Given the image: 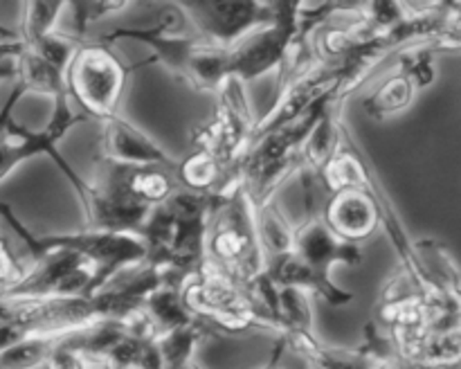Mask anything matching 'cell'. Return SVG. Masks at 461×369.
Segmentation results:
<instances>
[{
	"label": "cell",
	"mask_w": 461,
	"mask_h": 369,
	"mask_svg": "<svg viewBox=\"0 0 461 369\" xmlns=\"http://www.w3.org/2000/svg\"><path fill=\"white\" fill-rule=\"evenodd\" d=\"M214 194L178 189L174 196L149 214L140 230L147 250L144 266L162 277L185 282L207 264V220Z\"/></svg>",
	"instance_id": "cell-1"
},
{
	"label": "cell",
	"mask_w": 461,
	"mask_h": 369,
	"mask_svg": "<svg viewBox=\"0 0 461 369\" xmlns=\"http://www.w3.org/2000/svg\"><path fill=\"white\" fill-rule=\"evenodd\" d=\"M142 310L156 327L158 338L198 324L183 300V282H176V279H162L147 295Z\"/></svg>",
	"instance_id": "cell-14"
},
{
	"label": "cell",
	"mask_w": 461,
	"mask_h": 369,
	"mask_svg": "<svg viewBox=\"0 0 461 369\" xmlns=\"http://www.w3.org/2000/svg\"><path fill=\"white\" fill-rule=\"evenodd\" d=\"M255 225L257 237H259L261 250H264L266 264L277 256L293 252V241H295V228L286 220L284 212L275 205V201L266 205L255 207Z\"/></svg>",
	"instance_id": "cell-16"
},
{
	"label": "cell",
	"mask_w": 461,
	"mask_h": 369,
	"mask_svg": "<svg viewBox=\"0 0 461 369\" xmlns=\"http://www.w3.org/2000/svg\"><path fill=\"white\" fill-rule=\"evenodd\" d=\"M23 94H25V88H23L21 84H16L14 86L12 94L7 97V102H5V106L0 108V183H3L16 166H21L23 162L32 160V158L48 156L50 160L57 165V169H61V174L66 176L68 183L75 187L81 205H86L90 194H93V184H90L84 176H79L72 169L70 162H68L66 158L61 156V151H59V144H61V140L66 138L75 126L90 122V117L86 115L84 111H75L70 102V93H66L54 97V111L48 124L41 130H32L14 120V106H16L18 99H21Z\"/></svg>",
	"instance_id": "cell-2"
},
{
	"label": "cell",
	"mask_w": 461,
	"mask_h": 369,
	"mask_svg": "<svg viewBox=\"0 0 461 369\" xmlns=\"http://www.w3.org/2000/svg\"><path fill=\"white\" fill-rule=\"evenodd\" d=\"M68 9V3H45V0H34V3L23 4V22H21V39L23 45H32L45 36L54 34L59 25V18Z\"/></svg>",
	"instance_id": "cell-18"
},
{
	"label": "cell",
	"mask_w": 461,
	"mask_h": 369,
	"mask_svg": "<svg viewBox=\"0 0 461 369\" xmlns=\"http://www.w3.org/2000/svg\"><path fill=\"white\" fill-rule=\"evenodd\" d=\"M374 369H439V367H430V364H421V363H414V360H408V358H401L399 354L392 356V358L383 360V363H378ZM457 369V367H455Z\"/></svg>",
	"instance_id": "cell-21"
},
{
	"label": "cell",
	"mask_w": 461,
	"mask_h": 369,
	"mask_svg": "<svg viewBox=\"0 0 461 369\" xmlns=\"http://www.w3.org/2000/svg\"><path fill=\"white\" fill-rule=\"evenodd\" d=\"M25 274V266L16 259L12 246L7 243L5 234L0 232V297L9 291L12 286H16L21 282V277Z\"/></svg>",
	"instance_id": "cell-20"
},
{
	"label": "cell",
	"mask_w": 461,
	"mask_h": 369,
	"mask_svg": "<svg viewBox=\"0 0 461 369\" xmlns=\"http://www.w3.org/2000/svg\"><path fill=\"white\" fill-rule=\"evenodd\" d=\"M419 88L412 81V76L405 70L396 68L394 75L387 76L372 94L363 102L365 112H367L372 120H387L392 115H399L405 108H410V104L417 97Z\"/></svg>",
	"instance_id": "cell-15"
},
{
	"label": "cell",
	"mask_w": 461,
	"mask_h": 369,
	"mask_svg": "<svg viewBox=\"0 0 461 369\" xmlns=\"http://www.w3.org/2000/svg\"><path fill=\"white\" fill-rule=\"evenodd\" d=\"M16 58H18V54L0 57V81L16 79Z\"/></svg>",
	"instance_id": "cell-22"
},
{
	"label": "cell",
	"mask_w": 461,
	"mask_h": 369,
	"mask_svg": "<svg viewBox=\"0 0 461 369\" xmlns=\"http://www.w3.org/2000/svg\"><path fill=\"white\" fill-rule=\"evenodd\" d=\"M97 160L126 166H162L178 171V160L171 158L156 140L124 117L115 115L102 122Z\"/></svg>",
	"instance_id": "cell-9"
},
{
	"label": "cell",
	"mask_w": 461,
	"mask_h": 369,
	"mask_svg": "<svg viewBox=\"0 0 461 369\" xmlns=\"http://www.w3.org/2000/svg\"><path fill=\"white\" fill-rule=\"evenodd\" d=\"M183 300L194 318L210 328L228 333L275 331L255 295L210 264L203 266L194 277L185 279Z\"/></svg>",
	"instance_id": "cell-4"
},
{
	"label": "cell",
	"mask_w": 461,
	"mask_h": 369,
	"mask_svg": "<svg viewBox=\"0 0 461 369\" xmlns=\"http://www.w3.org/2000/svg\"><path fill=\"white\" fill-rule=\"evenodd\" d=\"M394 346L401 358L430 367L455 369L461 364V328H450V331L426 328Z\"/></svg>",
	"instance_id": "cell-13"
},
{
	"label": "cell",
	"mask_w": 461,
	"mask_h": 369,
	"mask_svg": "<svg viewBox=\"0 0 461 369\" xmlns=\"http://www.w3.org/2000/svg\"><path fill=\"white\" fill-rule=\"evenodd\" d=\"M131 3H120V0H90V3H68V12L72 14V22H75L77 40L84 39L88 27L97 25L104 18L120 14L129 7Z\"/></svg>",
	"instance_id": "cell-19"
},
{
	"label": "cell",
	"mask_w": 461,
	"mask_h": 369,
	"mask_svg": "<svg viewBox=\"0 0 461 369\" xmlns=\"http://www.w3.org/2000/svg\"><path fill=\"white\" fill-rule=\"evenodd\" d=\"M457 369H461V364H459V367H457Z\"/></svg>",
	"instance_id": "cell-24"
},
{
	"label": "cell",
	"mask_w": 461,
	"mask_h": 369,
	"mask_svg": "<svg viewBox=\"0 0 461 369\" xmlns=\"http://www.w3.org/2000/svg\"><path fill=\"white\" fill-rule=\"evenodd\" d=\"M306 219L304 223L295 228V241H293V252L300 256L304 264L311 268L322 270V273L331 274L336 266H354L363 264V250L356 243L342 241L340 237L331 232L327 223H324L322 214L315 212L313 201L306 196Z\"/></svg>",
	"instance_id": "cell-10"
},
{
	"label": "cell",
	"mask_w": 461,
	"mask_h": 369,
	"mask_svg": "<svg viewBox=\"0 0 461 369\" xmlns=\"http://www.w3.org/2000/svg\"><path fill=\"white\" fill-rule=\"evenodd\" d=\"M320 214L336 237L347 243H356V246L358 241H365L378 225L376 202L363 187L331 194Z\"/></svg>",
	"instance_id": "cell-11"
},
{
	"label": "cell",
	"mask_w": 461,
	"mask_h": 369,
	"mask_svg": "<svg viewBox=\"0 0 461 369\" xmlns=\"http://www.w3.org/2000/svg\"><path fill=\"white\" fill-rule=\"evenodd\" d=\"M264 274L275 286L300 288V291H306L309 295L322 297L331 306H347L354 302V292L338 286L331 279V274L311 268L295 252H288V255L268 261Z\"/></svg>",
	"instance_id": "cell-12"
},
{
	"label": "cell",
	"mask_w": 461,
	"mask_h": 369,
	"mask_svg": "<svg viewBox=\"0 0 461 369\" xmlns=\"http://www.w3.org/2000/svg\"><path fill=\"white\" fill-rule=\"evenodd\" d=\"M68 336L34 333L0 349V369H39L48 364L54 346Z\"/></svg>",
	"instance_id": "cell-17"
},
{
	"label": "cell",
	"mask_w": 461,
	"mask_h": 369,
	"mask_svg": "<svg viewBox=\"0 0 461 369\" xmlns=\"http://www.w3.org/2000/svg\"><path fill=\"white\" fill-rule=\"evenodd\" d=\"M284 351H286V346H284L282 340H277V345H275V351H273V358H270L268 363H266L264 367H259V369H282V367H279V358H282Z\"/></svg>",
	"instance_id": "cell-23"
},
{
	"label": "cell",
	"mask_w": 461,
	"mask_h": 369,
	"mask_svg": "<svg viewBox=\"0 0 461 369\" xmlns=\"http://www.w3.org/2000/svg\"><path fill=\"white\" fill-rule=\"evenodd\" d=\"M30 252V266L16 286L0 300H70L102 291L99 268L75 250L41 248Z\"/></svg>",
	"instance_id": "cell-6"
},
{
	"label": "cell",
	"mask_w": 461,
	"mask_h": 369,
	"mask_svg": "<svg viewBox=\"0 0 461 369\" xmlns=\"http://www.w3.org/2000/svg\"><path fill=\"white\" fill-rule=\"evenodd\" d=\"M207 264L246 286L264 274L266 256L255 225V205L241 184L214 194L207 220Z\"/></svg>",
	"instance_id": "cell-3"
},
{
	"label": "cell",
	"mask_w": 461,
	"mask_h": 369,
	"mask_svg": "<svg viewBox=\"0 0 461 369\" xmlns=\"http://www.w3.org/2000/svg\"><path fill=\"white\" fill-rule=\"evenodd\" d=\"M129 72L111 48L102 43H81L68 68V93L79 102L81 111L90 120L104 122L117 115Z\"/></svg>",
	"instance_id": "cell-7"
},
{
	"label": "cell",
	"mask_w": 461,
	"mask_h": 369,
	"mask_svg": "<svg viewBox=\"0 0 461 369\" xmlns=\"http://www.w3.org/2000/svg\"><path fill=\"white\" fill-rule=\"evenodd\" d=\"M0 219L21 238L27 250L63 248V250H75L88 256L99 268L102 286L111 284L117 274L126 273L129 268H142L144 259H147V250H144V243L138 234L102 232V230L90 228L68 234H34L27 225L21 223V219L14 214L7 202H0Z\"/></svg>",
	"instance_id": "cell-5"
},
{
	"label": "cell",
	"mask_w": 461,
	"mask_h": 369,
	"mask_svg": "<svg viewBox=\"0 0 461 369\" xmlns=\"http://www.w3.org/2000/svg\"><path fill=\"white\" fill-rule=\"evenodd\" d=\"M176 4L194 36L223 50L234 48L275 18L273 3L257 0H185Z\"/></svg>",
	"instance_id": "cell-8"
}]
</instances>
